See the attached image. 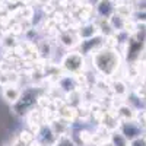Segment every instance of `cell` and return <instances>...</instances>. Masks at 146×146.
I'll return each mask as SVG.
<instances>
[{
  "label": "cell",
  "instance_id": "10",
  "mask_svg": "<svg viewBox=\"0 0 146 146\" xmlns=\"http://www.w3.org/2000/svg\"><path fill=\"white\" fill-rule=\"evenodd\" d=\"M108 140L113 143V146H129V143H130L127 140V137L118 129L111 130V133H110V136H108Z\"/></svg>",
  "mask_w": 146,
  "mask_h": 146
},
{
  "label": "cell",
  "instance_id": "3",
  "mask_svg": "<svg viewBox=\"0 0 146 146\" xmlns=\"http://www.w3.org/2000/svg\"><path fill=\"white\" fill-rule=\"evenodd\" d=\"M85 67V56L80 51H70L62 58V69L67 73L78 75Z\"/></svg>",
  "mask_w": 146,
  "mask_h": 146
},
{
  "label": "cell",
  "instance_id": "12",
  "mask_svg": "<svg viewBox=\"0 0 146 146\" xmlns=\"http://www.w3.org/2000/svg\"><path fill=\"white\" fill-rule=\"evenodd\" d=\"M113 91L117 96H126L129 94V88L124 80H114L113 83Z\"/></svg>",
  "mask_w": 146,
  "mask_h": 146
},
{
  "label": "cell",
  "instance_id": "9",
  "mask_svg": "<svg viewBox=\"0 0 146 146\" xmlns=\"http://www.w3.org/2000/svg\"><path fill=\"white\" fill-rule=\"evenodd\" d=\"M117 117H120L123 121L126 120H135L136 118V111L135 108L129 104H121L117 110Z\"/></svg>",
  "mask_w": 146,
  "mask_h": 146
},
{
  "label": "cell",
  "instance_id": "15",
  "mask_svg": "<svg viewBox=\"0 0 146 146\" xmlns=\"http://www.w3.org/2000/svg\"><path fill=\"white\" fill-rule=\"evenodd\" d=\"M129 145H130V146H146V139H145V136H139V137H136V139L130 140Z\"/></svg>",
  "mask_w": 146,
  "mask_h": 146
},
{
  "label": "cell",
  "instance_id": "18",
  "mask_svg": "<svg viewBox=\"0 0 146 146\" xmlns=\"http://www.w3.org/2000/svg\"><path fill=\"white\" fill-rule=\"evenodd\" d=\"M143 136H145V139H146V135H143Z\"/></svg>",
  "mask_w": 146,
  "mask_h": 146
},
{
  "label": "cell",
  "instance_id": "19",
  "mask_svg": "<svg viewBox=\"0 0 146 146\" xmlns=\"http://www.w3.org/2000/svg\"><path fill=\"white\" fill-rule=\"evenodd\" d=\"M10 146H13V145H10Z\"/></svg>",
  "mask_w": 146,
  "mask_h": 146
},
{
  "label": "cell",
  "instance_id": "7",
  "mask_svg": "<svg viewBox=\"0 0 146 146\" xmlns=\"http://www.w3.org/2000/svg\"><path fill=\"white\" fill-rule=\"evenodd\" d=\"M114 12H115V6L113 5L111 0H100L98 5H96V13L101 18L108 19Z\"/></svg>",
  "mask_w": 146,
  "mask_h": 146
},
{
  "label": "cell",
  "instance_id": "17",
  "mask_svg": "<svg viewBox=\"0 0 146 146\" xmlns=\"http://www.w3.org/2000/svg\"><path fill=\"white\" fill-rule=\"evenodd\" d=\"M100 146H113V143L111 142H110V140H105V142H102Z\"/></svg>",
  "mask_w": 146,
  "mask_h": 146
},
{
  "label": "cell",
  "instance_id": "1",
  "mask_svg": "<svg viewBox=\"0 0 146 146\" xmlns=\"http://www.w3.org/2000/svg\"><path fill=\"white\" fill-rule=\"evenodd\" d=\"M92 67L104 78H113L123 64V57L115 48L101 47L94 54H91Z\"/></svg>",
  "mask_w": 146,
  "mask_h": 146
},
{
  "label": "cell",
  "instance_id": "14",
  "mask_svg": "<svg viewBox=\"0 0 146 146\" xmlns=\"http://www.w3.org/2000/svg\"><path fill=\"white\" fill-rule=\"evenodd\" d=\"M23 32V28H22V23H19V22H15V23H12L10 25V34L12 35H19V34H22Z\"/></svg>",
  "mask_w": 146,
  "mask_h": 146
},
{
  "label": "cell",
  "instance_id": "8",
  "mask_svg": "<svg viewBox=\"0 0 146 146\" xmlns=\"http://www.w3.org/2000/svg\"><path fill=\"white\" fill-rule=\"evenodd\" d=\"M100 34V29L96 27V23H86L83 25L80 29H78V36L79 40H88V38H92V36L98 35Z\"/></svg>",
  "mask_w": 146,
  "mask_h": 146
},
{
  "label": "cell",
  "instance_id": "2",
  "mask_svg": "<svg viewBox=\"0 0 146 146\" xmlns=\"http://www.w3.org/2000/svg\"><path fill=\"white\" fill-rule=\"evenodd\" d=\"M38 98H40V94L36 88H27L23 89L19 100L13 104V113L19 117L27 115L31 110L38 104Z\"/></svg>",
  "mask_w": 146,
  "mask_h": 146
},
{
  "label": "cell",
  "instance_id": "6",
  "mask_svg": "<svg viewBox=\"0 0 146 146\" xmlns=\"http://www.w3.org/2000/svg\"><path fill=\"white\" fill-rule=\"evenodd\" d=\"M2 88H3V89H2V95H3V98H5L9 104H12V105H13V104L19 100V96H21V94H22V89L18 86L16 83L3 85Z\"/></svg>",
  "mask_w": 146,
  "mask_h": 146
},
{
  "label": "cell",
  "instance_id": "5",
  "mask_svg": "<svg viewBox=\"0 0 146 146\" xmlns=\"http://www.w3.org/2000/svg\"><path fill=\"white\" fill-rule=\"evenodd\" d=\"M118 130L127 137L129 142L142 136V126H140V123H137L135 120H126V121L121 120V124L118 126Z\"/></svg>",
  "mask_w": 146,
  "mask_h": 146
},
{
  "label": "cell",
  "instance_id": "13",
  "mask_svg": "<svg viewBox=\"0 0 146 146\" xmlns=\"http://www.w3.org/2000/svg\"><path fill=\"white\" fill-rule=\"evenodd\" d=\"M18 137H19V139H21L22 142H25L27 145H28V143H29V142H31L32 139H35V136L32 135V133H31V131H29L28 129H27V130H21V131H19V136H18Z\"/></svg>",
  "mask_w": 146,
  "mask_h": 146
},
{
  "label": "cell",
  "instance_id": "4",
  "mask_svg": "<svg viewBox=\"0 0 146 146\" xmlns=\"http://www.w3.org/2000/svg\"><path fill=\"white\" fill-rule=\"evenodd\" d=\"M79 45H80V53L83 56H91L96 50H100L101 47H104V36L101 34H98V35L92 36V38L82 40L79 42Z\"/></svg>",
  "mask_w": 146,
  "mask_h": 146
},
{
  "label": "cell",
  "instance_id": "16",
  "mask_svg": "<svg viewBox=\"0 0 146 146\" xmlns=\"http://www.w3.org/2000/svg\"><path fill=\"white\" fill-rule=\"evenodd\" d=\"M12 145H13V146H28V145H27L25 142H22V140H21L19 137H16V139H15V142L12 143Z\"/></svg>",
  "mask_w": 146,
  "mask_h": 146
},
{
  "label": "cell",
  "instance_id": "20",
  "mask_svg": "<svg viewBox=\"0 0 146 146\" xmlns=\"http://www.w3.org/2000/svg\"><path fill=\"white\" fill-rule=\"evenodd\" d=\"M129 146H130V145H129Z\"/></svg>",
  "mask_w": 146,
  "mask_h": 146
},
{
  "label": "cell",
  "instance_id": "11",
  "mask_svg": "<svg viewBox=\"0 0 146 146\" xmlns=\"http://www.w3.org/2000/svg\"><path fill=\"white\" fill-rule=\"evenodd\" d=\"M60 44L66 48H73L79 44V36L72 35L70 32H64L60 35Z\"/></svg>",
  "mask_w": 146,
  "mask_h": 146
}]
</instances>
